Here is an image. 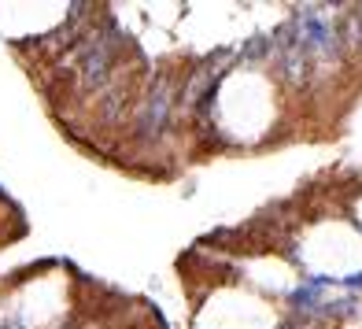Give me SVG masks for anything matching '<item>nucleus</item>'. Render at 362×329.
Listing matches in <instances>:
<instances>
[{"label": "nucleus", "mask_w": 362, "mask_h": 329, "mask_svg": "<svg viewBox=\"0 0 362 329\" xmlns=\"http://www.w3.org/2000/svg\"><path fill=\"white\" fill-rule=\"evenodd\" d=\"M126 48V34L119 30V23L107 19L100 26L86 30L78 37V48H74V63H78V86L81 93H100L111 86L115 78V63H119V52Z\"/></svg>", "instance_id": "obj_1"}, {"label": "nucleus", "mask_w": 362, "mask_h": 329, "mask_svg": "<svg viewBox=\"0 0 362 329\" xmlns=\"http://www.w3.org/2000/svg\"><path fill=\"white\" fill-rule=\"evenodd\" d=\"M177 96H181V89H177V78H174L170 71H159V74L152 78V86L144 89L141 104H137L134 137H137L141 144H148V141H159L163 134H167Z\"/></svg>", "instance_id": "obj_2"}, {"label": "nucleus", "mask_w": 362, "mask_h": 329, "mask_svg": "<svg viewBox=\"0 0 362 329\" xmlns=\"http://www.w3.org/2000/svg\"><path fill=\"white\" fill-rule=\"evenodd\" d=\"M129 81H115L111 78V89L104 93V100H100V119L104 126H122L126 119V108H129Z\"/></svg>", "instance_id": "obj_3"}, {"label": "nucleus", "mask_w": 362, "mask_h": 329, "mask_svg": "<svg viewBox=\"0 0 362 329\" xmlns=\"http://www.w3.org/2000/svg\"><path fill=\"white\" fill-rule=\"evenodd\" d=\"M240 59H248V63L274 59V41H270V34H259V37H252V41H244V45H240Z\"/></svg>", "instance_id": "obj_4"}, {"label": "nucleus", "mask_w": 362, "mask_h": 329, "mask_svg": "<svg viewBox=\"0 0 362 329\" xmlns=\"http://www.w3.org/2000/svg\"><path fill=\"white\" fill-rule=\"evenodd\" d=\"M340 285H344V289H351V292H355V289H362V274H351V277H340Z\"/></svg>", "instance_id": "obj_5"}, {"label": "nucleus", "mask_w": 362, "mask_h": 329, "mask_svg": "<svg viewBox=\"0 0 362 329\" xmlns=\"http://www.w3.org/2000/svg\"><path fill=\"white\" fill-rule=\"evenodd\" d=\"M0 329H23V322H4V325H0Z\"/></svg>", "instance_id": "obj_6"}]
</instances>
